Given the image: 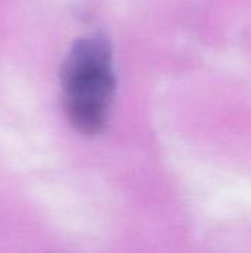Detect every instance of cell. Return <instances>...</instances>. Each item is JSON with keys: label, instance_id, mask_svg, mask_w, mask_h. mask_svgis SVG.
<instances>
[{"label": "cell", "instance_id": "cell-1", "mask_svg": "<svg viewBox=\"0 0 251 253\" xmlns=\"http://www.w3.org/2000/svg\"><path fill=\"white\" fill-rule=\"evenodd\" d=\"M115 84L108 39L92 34L77 40L61 68L64 111L77 132L90 136L105 129Z\"/></svg>", "mask_w": 251, "mask_h": 253}]
</instances>
